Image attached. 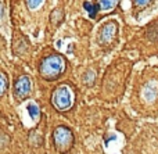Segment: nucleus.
Returning <instances> with one entry per match:
<instances>
[{"mask_svg": "<svg viewBox=\"0 0 158 154\" xmlns=\"http://www.w3.org/2000/svg\"><path fill=\"white\" fill-rule=\"evenodd\" d=\"M67 68V63L63 56L52 54L44 57L39 65V74L46 81H56L64 74Z\"/></svg>", "mask_w": 158, "mask_h": 154, "instance_id": "nucleus-1", "label": "nucleus"}, {"mask_svg": "<svg viewBox=\"0 0 158 154\" xmlns=\"http://www.w3.org/2000/svg\"><path fill=\"white\" fill-rule=\"evenodd\" d=\"M75 102V93L68 85H60L52 93V104L57 111H68Z\"/></svg>", "mask_w": 158, "mask_h": 154, "instance_id": "nucleus-2", "label": "nucleus"}, {"mask_svg": "<svg viewBox=\"0 0 158 154\" xmlns=\"http://www.w3.org/2000/svg\"><path fill=\"white\" fill-rule=\"evenodd\" d=\"M56 149L60 153H67L74 144V133L67 127H57L53 132Z\"/></svg>", "mask_w": 158, "mask_h": 154, "instance_id": "nucleus-3", "label": "nucleus"}, {"mask_svg": "<svg viewBox=\"0 0 158 154\" xmlns=\"http://www.w3.org/2000/svg\"><path fill=\"white\" fill-rule=\"evenodd\" d=\"M32 92V81L28 75H21L15 79L13 86V94L17 100H25Z\"/></svg>", "mask_w": 158, "mask_h": 154, "instance_id": "nucleus-4", "label": "nucleus"}, {"mask_svg": "<svg viewBox=\"0 0 158 154\" xmlns=\"http://www.w3.org/2000/svg\"><path fill=\"white\" fill-rule=\"evenodd\" d=\"M117 31H118V25L115 21H110L104 25L100 29V33H98V43L101 46H107L110 44L117 36Z\"/></svg>", "mask_w": 158, "mask_h": 154, "instance_id": "nucleus-5", "label": "nucleus"}, {"mask_svg": "<svg viewBox=\"0 0 158 154\" xmlns=\"http://www.w3.org/2000/svg\"><path fill=\"white\" fill-rule=\"evenodd\" d=\"M97 2H98L97 4L98 10L103 11V13H110L118 6L119 0H97Z\"/></svg>", "mask_w": 158, "mask_h": 154, "instance_id": "nucleus-6", "label": "nucleus"}, {"mask_svg": "<svg viewBox=\"0 0 158 154\" xmlns=\"http://www.w3.org/2000/svg\"><path fill=\"white\" fill-rule=\"evenodd\" d=\"M7 88H8L7 75H6L3 71H0V97L4 96V93L7 92Z\"/></svg>", "mask_w": 158, "mask_h": 154, "instance_id": "nucleus-7", "label": "nucleus"}, {"mask_svg": "<svg viewBox=\"0 0 158 154\" xmlns=\"http://www.w3.org/2000/svg\"><path fill=\"white\" fill-rule=\"evenodd\" d=\"M83 7H85V10H86L87 13H89V15L92 17V18H94L96 14H97V10H98L97 6H94V4H92V3L86 2V3L83 4Z\"/></svg>", "mask_w": 158, "mask_h": 154, "instance_id": "nucleus-8", "label": "nucleus"}, {"mask_svg": "<svg viewBox=\"0 0 158 154\" xmlns=\"http://www.w3.org/2000/svg\"><path fill=\"white\" fill-rule=\"evenodd\" d=\"M25 2H27V6L29 10H36V8H39L43 4L44 0H25Z\"/></svg>", "mask_w": 158, "mask_h": 154, "instance_id": "nucleus-9", "label": "nucleus"}, {"mask_svg": "<svg viewBox=\"0 0 158 154\" xmlns=\"http://www.w3.org/2000/svg\"><path fill=\"white\" fill-rule=\"evenodd\" d=\"M28 111H29V115L32 117V119H36L39 117V107L36 104H29L28 106Z\"/></svg>", "mask_w": 158, "mask_h": 154, "instance_id": "nucleus-10", "label": "nucleus"}, {"mask_svg": "<svg viewBox=\"0 0 158 154\" xmlns=\"http://www.w3.org/2000/svg\"><path fill=\"white\" fill-rule=\"evenodd\" d=\"M94 72L93 71H87L86 74H85V78H83V81H85V83H86V85H93V83H94Z\"/></svg>", "mask_w": 158, "mask_h": 154, "instance_id": "nucleus-11", "label": "nucleus"}, {"mask_svg": "<svg viewBox=\"0 0 158 154\" xmlns=\"http://www.w3.org/2000/svg\"><path fill=\"white\" fill-rule=\"evenodd\" d=\"M150 2L151 0H135V4H136L137 7H144V6H147Z\"/></svg>", "mask_w": 158, "mask_h": 154, "instance_id": "nucleus-12", "label": "nucleus"}]
</instances>
